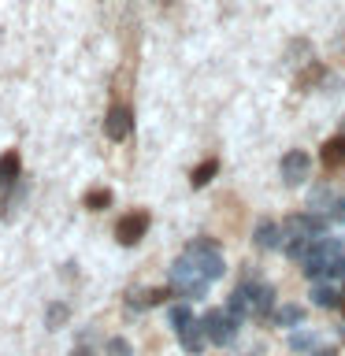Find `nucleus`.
Listing matches in <instances>:
<instances>
[{
    "label": "nucleus",
    "mask_w": 345,
    "mask_h": 356,
    "mask_svg": "<svg viewBox=\"0 0 345 356\" xmlns=\"http://www.w3.org/2000/svg\"><path fill=\"white\" fill-rule=\"evenodd\" d=\"M67 319H71V308L60 305V300H56V305H49V312H45V327H49V330H60Z\"/></svg>",
    "instance_id": "obj_13"
},
{
    "label": "nucleus",
    "mask_w": 345,
    "mask_h": 356,
    "mask_svg": "<svg viewBox=\"0 0 345 356\" xmlns=\"http://www.w3.org/2000/svg\"><path fill=\"white\" fill-rule=\"evenodd\" d=\"M145 230H149V211H130V216H122L115 222V238L122 245H138L145 238Z\"/></svg>",
    "instance_id": "obj_5"
},
{
    "label": "nucleus",
    "mask_w": 345,
    "mask_h": 356,
    "mask_svg": "<svg viewBox=\"0 0 345 356\" xmlns=\"http://www.w3.org/2000/svg\"><path fill=\"white\" fill-rule=\"evenodd\" d=\"M71 356H93V349H89V345H74Z\"/></svg>",
    "instance_id": "obj_21"
},
{
    "label": "nucleus",
    "mask_w": 345,
    "mask_h": 356,
    "mask_svg": "<svg viewBox=\"0 0 345 356\" xmlns=\"http://www.w3.org/2000/svg\"><path fill=\"white\" fill-rule=\"evenodd\" d=\"M319 356H334V353H330V349H327V353H319Z\"/></svg>",
    "instance_id": "obj_22"
},
{
    "label": "nucleus",
    "mask_w": 345,
    "mask_h": 356,
    "mask_svg": "<svg viewBox=\"0 0 345 356\" xmlns=\"http://www.w3.org/2000/svg\"><path fill=\"white\" fill-rule=\"evenodd\" d=\"M227 312H234L238 319H245V316H249V297H245V289H241V286L230 293V300H227Z\"/></svg>",
    "instance_id": "obj_17"
},
{
    "label": "nucleus",
    "mask_w": 345,
    "mask_h": 356,
    "mask_svg": "<svg viewBox=\"0 0 345 356\" xmlns=\"http://www.w3.org/2000/svg\"><path fill=\"white\" fill-rule=\"evenodd\" d=\"M208 286H211V278L197 267L193 256H178V260L171 264V289L178 297H186V300H200L208 293Z\"/></svg>",
    "instance_id": "obj_1"
},
{
    "label": "nucleus",
    "mask_w": 345,
    "mask_h": 356,
    "mask_svg": "<svg viewBox=\"0 0 345 356\" xmlns=\"http://www.w3.org/2000/svg\"><path fill=\"white\" fill-rule=\"evenodd\" d=\"M312 300H316V305L319 308H338L342 305V293H338V289H330V286H316V289H312Z\"/></svg>",
    "instance_id": "obj_14"
},
{
    "label": "nucleus",
    "mask_w": 345,
    "mask_h": 356,
    "mask_svg": "<svg viewBox=\"0 0 345 356\" xmlns=\"http://www.w3.org/2000/svg\"><path fill=\"white\" fill-rule=\"evenodd\" d=\"M108 356H130V341L127 338H111L108 341Z\"/></svg>",
    "instance_id": "obj_20"
},
{
    "label": "nucleus",
    "mask_w": 345,
    "mask_h": 356,
    "mask_svg": "<svg viewBox=\"0 0 345 356\" xmlns=\"http://www.w3.org/2000/svg\"><path fill=\"white\" fill-rule=\"evenodd\" d=\"M245 356H256V353H245Z\"/></svg>",
    "instance_id": "obj_23"
},
{
    "label": "nucleus",
    "mask_w": 345,
    "mask_h": 356,
    "mask_svg": "<svg viewBox=\"0 0 345 356\" xmlns=\"http://www.w3.org/2000/svg\"><path fill=\"white\" fill-rule=\"evenodd\" d=\"M186 256H193L197 260V267L204 271L211 282L216 278H223V271H227V264H223V252H219V245L211 241V238H193L186 245Z\"/></svg>",
    "instance_id": "obj_3"
},
{
    "label": "nucleus",
    "mask_w": 345,
    "mask_h": 356,
    "mask_svg": "<svg viewBox=\"0 0 345 356\" xmlns=\"http://www.w3.org/2000/svg\"><path fill=\"white\" fill-rule=\"evenodd\" d=\"M216 171H219V160H204V163L193 171V178H189V182H193V189H200V186L211 182V175H216Z\"/></svg>",
    "instance_id": "obj_15"
},
{
    "label": "nucleus",
    "mask_w": 345,
    "mask_h": 356,
    "mask_svg": "<svg viewBox=\"0 0 345 356\" xmlns=\"http://www.w3.org/2000/svg\"><path fill=\"white\" fill-rule=\"evenodd\" d=\"M189 319H193V308H189V305H175V308H171V327H175V330L186 327Z\"/></svg>",
    "instance_id": "obj_19"
},
{
    "label": "nucleus",
    "mask_w": 345,
    "mask_h": 356,
    "mask_svg": "<svg viewBox=\"0 0 345 356\" xmlns=\"http://www.w3.org/2000/svg\"><path fill=\"white\" fill-rule=\"evenodd\" d=\"M316 341H319L316 330H297V334H289V349H294V353H308Z\"/></svg>",
    "instance_id": "obj_16"
},
{
    "label": "nucleus",
    "mask_w": 345,
    "mask_h": 356,
    "mask_svg": "<svg viewBox=\"0 0 345 356\" xmlns=\"http://www.w3.org/2000/svg\"><path fill=\"white\" fill-rule=\"evenodd\" d=\"M252 241L260 245V249H282V227H275V222H260L252 234Z\"/></svg>",
    "instance_id": "obj_10"
},
{
    "label": "nucleus",
    "mask_w": 345,
    "mask_h": 356,
    "mask_svg": "<svg viewBox=\"0 0 345 356\" xmlns=\"http://www.w3.org/2000/svg\"><path fill=\"white\" fill-rule=\"evenodd\" d=\"M245 297H249V316H267L275 308V289L267 282H241Z\"/></svg>",
    "instance_id": "obj_6"
},
{
    "label": "nucleus",
    "mask_w": 345,
    "mask_h": 356,
    "mask_svg": "<svg viewBox=\"0 0 345 356\" xmlns=\"http://www.w3.org/2000/svg\"><path fill=\"white\" fill-rule=\"evenodd\" d=\"M300 319H305V308H300V305H282V308H275V327H297Z\"/></svg>",
    "instance_id": "obj_12"
},
{
    "label": "nucleus",
    "mask_w": 345,
    "mask_h": 356,
    "mask_svg": "<svg viewBox=\"0 0 345 356\" xmlns=\"http://www.w3.org/2000/svg\"><path fill=\"white\" fill-rule=\"evenodd\" d=\"M108 204H111L108 189H93V193H86V208L89 211H100V208H108Z\"/></svg>",
    "instance_id": "obj_18"
},
{
    "label": "nucleus",
    "mask_w": 345,
    "mask_h": 356,
    "mask_svg": "<svg viewBox=\"0 0 345 356\" xmlns=\"http://www.w3.org/2000/svg\"><path fill=\"white\" fill-rule=\"evenodd\" d=\"M134 130V111L127 104H111L108 108V119H104V134L111 141H127Z\"/></svg>",
    "instance_id": "obj_4"
},
{
    "label": "nucleus",
    "mask_w": 345,
    "mask_h": 356,
    "mask_svg": "<svg viewBox=\"0 0 345 356\" xmlns=\"http://www.w3.org/2000/svg\"><path fill=\"white\" fill-rule=\"evenodd\" d=\"M308 167H312V160H308V152H300V149H294V152H286L282 156V182L286 186H300L308 178Z\"/></svg>",
    "instance_id": "obj_7"
},
{
    "label": "nucleus",
    "mask_w": 345,
    "mask_h": 356,
    "mask_svg": "<svg viewBox=\"0 0 345 356\" xmlns=\"http://www.w3.org/2000/svg\"><path fill=\"white\" fill-rule=\"evenodd\" d=\"M323 163L330 167H338V163H345V134H338V138H330L327 145H323Z\"/></svg>",
    "instance_id": "obj_11"
},
{
    "label": "nucleus",
    "mask_w": 345,
    "mask_h": 356,
    "mask_svg": "<svg viewBox=\"0 0 345 356\" xmlns=\"http://www.w3.org/2000/svg\"><path fill=\"white\" fill-rule=\"evenodd\" d=\"M19 171H22V160L19 152H4L0 156V189H11L19 182Z\"/></svg>",
    "instance_id": "obj_9"
},
{
    "label": "nucleus",
    "mask_w": 345,
    "mask_h": 356,
    "mask_svg": "<svg viewBox=\"0 0 345 356\" xmlns=\"http://www.w3.org/2000/svg\"><path fill=\"white\" fill-rule=\"evenodd\" d=\"M200 327H204L211 345H230L234 338H238V330H241V319L234 316V312H227V308H211L208 316L200 319Z\"/></svg>",
    "instance_id": "obj_2"
},
{
    "label": "nucleus",
    "mask_w": 345,
    "mask_h": 356,
    "mask_svg": "<svg viewBox=\"0 0 345 356\" xmlns=\"http://www.w3.org/2000/svg\"><path fill=\"white\" fill-rule=\"evenodd\" d=\"M175 334H178V345H182L189 356H197L200 349H204V341H208V334H204V327H200V319H189L186 327H178Z\"/></svg>",
    "instance_id": "obj_8"
}]
</instances>
